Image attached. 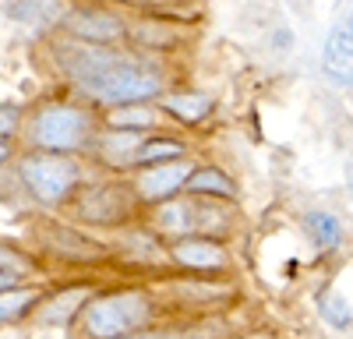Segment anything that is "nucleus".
<instances>
[{
	"label": "nucleus",
	"instance_id": "nucleus-1",
	"mask_svg": "<svg viewBox=\"0 0 353 339\" xmlns=\"http://www.w3.org/2000/svg\"><path fill=\"white\" fill-rule=\"evenodd\" d=\"M64 71L81 92L99 103H141L159 92V71L152 64L128 61L106 50H64Z\"/></svg>",
	"mask_w": 353,
	"mask_h": 339
},
{
	"label": "nucleus",
	"instance_id": "nucleus-2",
	"mask_svg": "<svg viewBox=\"0 0 353 339\" xmlns=\"http://www.w3.org/2000/svg\"><path fill=\"white\" fill-rule=\"evenodd\" d=\"M149 318V300L138 294H113V297H99L88 304L85 325L96 339H117L131 329H138Z\"/></svg>",
	"mask_w": 353,
	"mask_h": 339
},
{
	"label": "nucleus",
	"instance_id": "nucleus-3",
	"mask_svg": "<svg viewBox=\"0 0 353 339\" xmlns=\"http://www.w3.org/2000/svg\"><path fill=\"white\" fill-rule=\"evenodd\" d=\"M21 177H25L28 187H32V194L39 198V202H61V198H68V191L78 181V166L64 156H57V152L28 156L25 166H21Z\"/></svg>",
	"mask_w": 353,
	"mask_h": 339
},
{
	"label": "nucleus",
	"instance_id": "nucleus-4",
	"mask_svg": "<svg viewBox=\"0 0 353 339\" xmlns=\"http://www.w3.org/2000/svg\"><path fill=\"white\" fill-rule=\"evenodd\" d=\"M88 134V117L71 106H46L36 124H32V138L50 152H68L78 149Z\"/></svg>",
	"mask_w": 353,
	"mask_h": 339
},
{
	"label": "nucleus",
	"instance_id": "nucleus-5",
	"mask_svg": "<svg viewBox=\"0 0 353 339\" xmlns=\"http://www.w3.org/2000/svg\"><path fill=\"white\" fill-rule=\"evenodd\" d=\"M321 71H325V78L332 85H353V11L339 28H332V36L325 39Z\"/></svg>",
	"mask_w": 353,
	"mask_h": 339
},
{
	"label": "nucleus",
	"instance_id": "nucleus-6",
	"mask_svg": "<svg viewBox=\"0 0 353 339\" xmlns=\"http://www.w3.org/2000/svg\"><path fill=\"white\" fill-rule=\"evenodd\" d=\"M191 181V166L188 163H163L156 170H145L141 181H138V191L145 198H170L181 184Z\"/></svg>",
	"mask_w": 353,
	"mask_h": 339
},
{
	"label": "nucleus",
	"instance_id": "nucleus-7",
	"mask_svg": "<svg viewBox=\"0 0 353 339\" xmlns=\"http://www.w3.org/2000/svg\"><path fill=\"white\" fill-rule=\"evenodd\" d=\"M68 28L78 39H92V43H106V39L121 36V21L103 11H78L68 18Z\"/></svg>",
	"mask_w": 353,
	"mask_h": 339
},
{
	"label": "nucleus",
	"instance_id": "nucleus-8",
	"mask_svg": "<svg viewBox=\"0 0 353 339\" xmlns=\"http://www.w3.org/2000/svg\"><path fill=\"white\" fill-rule=\"evenodd\" d=\"M8 14L21 25L32 28H50L53 21H61L64 4L61 0H8Z\"/></svg>",
	"mask_w": 353,
	"mask_h": 339
},
{
	"label": "nucleus",
	"instance_id": "nucleus-9",
	"mask_svg": "<svg viewBox=\"0 0 353 339\" xmlns=\"http://www.w3.org/2000/svg\"><path fill=\"white\" fill-rule=\"evenodd\" d=\"M173 254H176V262H184L191 269H219L223 265V251L209 240H184L173 247Z\"/></svg>",
	"mask_w": 353,
	"mask_h": 339
},
{
	"label": "nucleus",
	"instance_id": "nucleus-10",
	"mask_svg": "<svg viewBox=\"0 0 353 339\" xmlns=\"http://www.w3.org/2000/svg\"><path fill=\"white\" fill-rule=\"evenodd\" d=\"M166 110L176 113L181 121H201V117H209V110H212V99L209 96H166Z\"/></svg>",
	"mask_w": 353,
	"mask_h": 339
},
{
	"label": "nucleus",
	"instance_id": "nucleus-11",
	"mask_svg": "<svg viewBox=\"0 0 353 339\" xmlns=\"http://www.w3.org/2000/svg\"><path fill=\"white\" fill-rule=\"evenodd\" d=\"M307 230H311V237H314L318 247H336L343 240V226L329 212H311L307 216Z\"/></svg>",
	"mask_w": 353,
	"mask_h": 339
},
{
	"label": "nucleus",
	"instance_id": "nucleus-12",
	"mask_svg": "<svg viewBox=\"0 0 353 339\" xmlns=\"http://www.w3.org/2000/svg\"><path fill=\"white\" fill-rule=\"evenodd\" d=\"M188 187L194 191V194H233V184L223 177V174H216V170H198V174L188 181Z\"/></svg>",
	"mask_w": 353,
	"mask_h": 339
},
{
	"label": "nucleus",
	"instance_id": "nucleus-13",
	"mask_svg": "<svg viewBox=\"0 0 353 339\" xmlns=\"http://www.w3.org/2000/svg\"><path fill=\"white\" fill-rule=\"evenodd\" d=\"M36 300L32 290H0V322H11L18 318L21 311Z\"/></svg>",
	"mask_w": 353,
	"mask_h": 339
},
{
	"label": "nucleus",
	"instance_id": "nucleus-14",
	"mask_svg": "<svg viewBox=\"0 0 353 339\" xmlns=\"http://www.w3.org/2000/svg\"><path fill=\"white\" fill-rule=\"evenodd\" d=\"M176 156H181V145H176V141H166V138H156V141H149V145H141V149L134 152V159H138V163L176 159Z\"/></svg>",
	"mask_w": 353,
	"mask_h": 339
},
{
	"label": "nucleus",
	"instance_id": "nucleus-15",
	"mask_svg": "<svg viewBox=\"0 0 353 339\" xmlns=\"http://www.w3.org/2000/svg\"><path fill=\"white\" fill-rule=\"evenodd\" d=\"M159 226L170 234H184V230H191V212L184 205H166L159 212Z\"/></svg>",
	"mask_w": 353,
	"mask_h": 339
},
{
	"label": "nucleus",
	"instance_id": "nucleus-16",
	"mask_svg": "<svg viewBox=\"0 0 353 339\" xmlns=\"http://www.w3.org/2000/svg\"><path fill=\"white\" fill-rule=\"evenodd\" d=\"M110 121L117 127H149L152 124V113L149 110H124V113H113Z\"/></svg>",
	"mask_w": 353,
	"mask_h": 339
},
{
	"label": "nucleus",
	"instance_id": "nucleus-17",
	"mask_svg": "<svg viewBox=\"0 0 353 339\" xmlns=\"http://www.w3.org/2000/svg\"><path fill=\"white\" fill-rule=\"evenodd\" d=\"M18 124V110L14 106H0V134H11Z\"/></svg>",
	"mask_w": 353,
	"mask_h": 339
},
{
	"label": "nucleus",
	"instance_id": "nucleus-18",
	"mask_svg": "<svg viewBox=\"0 0 353 339\" xmlns=\"http://www.w3.org/2000/svg\"><path fill=\"white\" fill-rule=\"evenodd\" d=\"M0 269H21V262L14 258L8 247H0Z\"/></svg>",
	"mask_w": 353,
	"mask_h": 339
},
{
	"label": "nucleus",
	"instance_id": "nucleus-19",
	"mask_svg": "<svg viewBox=\"0 0 353 339\" xmlns=\"http://www.w3.org/2000/svg\"><path fill=\"white\" fill-rule=\"evenodd\" d=\"M8 282H11V276H8L4 269H0V290H4V287H8Z\"/></svg>",
	"mask_w": 353,
	"mask_h": 339
},
{
	"label": "nucleus",
	"instance_id": "nucleus-20",
	"mask_svg": "<svg viewBox=\"0 0 353 339\" xmlns=\"http://www.w3.org/2000/svg\"><path fill=\"white\" fill-rule=\"evenodd\" d=\"M8 159V145H4V141H0V163H4Z\"/></svg>",
	"mask_w": 353,
	"mask_h": 339
},
{
	"label": "nucleus",
	"instance_id": "nucleus-21",
	"mask_svg": "<svg viewBox=\"0 0 353 339\" xmlns=\"http://www.w3.org/2000/svg\"><path fill=\"white\" fill-rule=\"evenodd\" d=\"M138 339H163V336H138Z\"/></svg>",
	"mask_w": 353,
	"mask_h": 339
},
{
	"label": "nucleus",
	"instance_id": "nucleus-22",
	"mask_svg": "<svg viewBox=\"0 0 353 339\" xmlns=\"http://www.w3.org/2000/svg\"><path fill=\"white\" fill-rule=\"evenodd\" d=\"M254 339H265V336H254Z\"/></svg>",
	"mask_w": 353,
	"mask_h": 339
}]
</instances>
